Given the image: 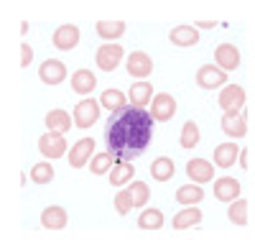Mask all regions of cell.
<instances>
[{
    "instance_id": "cell-1",
    "label": "cell",
    "mask_w": 255,
    "mask_h": 240,
    "mask_svg": "<svg viewBox=\"0 0 255 240\" xmlns=\"http://www.w3.org/2000/svg\"><path fill=\"white\" fill-rule=\"evenodd\" d=\"M151 138H153L151 113L140 110V107H133V105L113 113L108 118V125H105V143H108V151L115 159L128 161V164L143 154L148 148V143H151Z\"/></svg>"
},
{
    "instance_id": "cell-2",
    "label": "cell",
    "mask_w": 255,
    "mask_h": 240,
    "mask_svg": "<svg viewBox=\"0 0 255 240\" xmlns=\"http://www.w3.org/2000/svg\"><path fill=\"white\" fill-rule=\"evenodd\" d=\"M217 102H220L225 115H238V113H243V107H245V90L240 84H227L225 90L220 92Z\"/></svg>"
},
{
    "instance_id": "cell-3",
    "label": "cell",
    "mask_w": 255,
    "mask_h": 240,
    "mask_svg": "<svg viewBox=\"0 0 255 240\" xmlns=\"http://www.w3.org/2000/svg\"><path fill=\"white\" fill-rule=\"evenodd\" d=\"M123 56H125V51H123L120 43H102V46L97 49V54H95V61H97V67L102 72H113V69L120 67Z\"/></svg>"
},
{
    "instance_id": "cell-4",
    "label": "cell",
    "mask_w": 255,
    "mask_h": 240,
    "mask_svg": "<svg viewBox=\"0 0 255 240\" xmlns=\"http://www.w3.org/2000/svg\"><path fill=\"white\" fill-rule=\"evenodd\" d=\"M100 102L87 97V100H79L77 107H74V125L77 128H92L100 118Z\"/></svg>"
},
{
    "instance_id": "cell-5",
    "label": "cell",
    "mask_w": 255,
    "mask_h": 240,
    "mask_svg": "<svg viewBox=\"0 0 255 240\" xmlns=\"http://www.w3.org/2000/svg\"><path fill=\"white\" fill-rule=\"evenodd\" d=\"M38 151H41V156L44 159H61L64 154H67V141H64L61 133H44L38 138Z\"/></svg>"
},
{
    "instance_id": "cell-6",
    "label": "cell",
    "mask_w": 255,
    "mask_h": 240,
    "mask_svg": "<svg viewBox=\"0 0 255 240\" xmlns=\"http://www.w3.org/2000/svg\"><path fill=\"white\" fill-rule=\"evenodd\" d=\"M227 82V72H222L220 67H215V64H204V67H199L197 72V84L202 87V90H217V87H222Z\"/></svg>"
},
{
    "instance_id": "cell-7",
    "label": "cell",
    "mask_w": 255,
    "mask_h": 240,
    "mask_svg": "<svg viewBox=\"0 0 255 240\" xmlns=\"http://www.w3.org/2000/svg\"><path fill=\"white\" fill-rule=\"evenodd\" d=\"M176 115V100L168 95V92H161L153 97V105H151V118L158 120V123H166Z\"/></svg>"
},
{
    "instance_id": "cell-8",
    "label": "cell",
    "mask_w": 255,
    "mask_h": 240,
    "mask_svg": "<svg viewBox=\"0 0 255 240\" xmlns=\"http://www.w3.org/2000/svg\"><path fill=\"white\" fill-rule=\"evenodd\" d=\"M95 154V138H79L72 151H69V166L72 169H82V166H87V161L92 159Z\"/></svg>"
},
{
    "instance_id": "cell-9",
    "label": "cell",
    "mask_w": 255,
    "mask_h": 240,
    "mask_svg": "<svg viewBox=\"0 0 255 240\" xmlns=\"http://www.w3.org/2000/svg\"><path fill=\"white\" fill-rule=\"evenodd\" d=\"M215 61L222 72H235L240 67V51L232 43H220L215 49Z\"/></svg>"
},
{
    "instance_id": "cell-10",
    "label": "cell",
    "mask_w": 255,
    "mask_h": 240,
    "mask_svg": "<svg viewBox=\"0 0 255 240\" xmlns=\"http://www.w3.org/2000/svg\"><path fill=\"white\" fill-rule=\"evenodd\" d=\"M38 77L44 84H61L67 79V67H64V61H59V59H46L38 67Z\"/></svg>"
},
{
    "instance_id": "cell-11",
    "label": "cell",
    "mask_w": 255,
    "mask_h": 240,
    "mask_svg": "<svg viewBox=\"0 0 255 240\" xmlns=\"http://www.w3.org/2000/svg\"><path fill=\"white\" fill-rule=\"evenodd\" d=\"M79 43V28L72 26V23H64L54 31V46L59 51H72Z\"/></svg>"
},
{
    "instance_id": "cell-12",
    "label": "cell",
    "mask_w": 255,
    "mask_h": 240,
    "mask_svg": "<svg viewBox=\"0 0 255 240\" xmlns=\"http://www.w3.org/2000/svg\"><path fill=\"white\" fill-rule=\"evenodd\" d=\"M186 174H189V179H194L197 184L212 182L215 179V164L207 161V159H191L186 164Z\"/></svg>"
},
{
    "instance_id": "cell-13",
    "label": "cell",
    "mask_w": 255,
    "mask_h": 240,
    "mask_svg": "<svg viewBox=\"0 0 255 240\" xmlns=\"http://www.w3.org/2000/svg\"><path fill=\"white\" fill-rule=\"evenodd\" d=\"M128 100H130L133 107H140V110H145V105L153 100V87H151V82H145V79L133 82L130 90H128Z\"/></svg>"
},
{
    "instance_id": "cell-14",
    "label": "cell",
    "mask_w": 255,
    "mask_h": 240,
    "mask_svg": "<svg viewBox=\"0 0 255 240\" xmlns=\"http://www.w3.org/2000/svg\"><path fill=\"white\" fill-rule=\"evenodd\" d=\"M153 72V61L145 51H133L128 56V74L130 77H151Z\"/></svg>"
},
{
    "instance_id": "cell-15",
    "label": "cell",
    "mask_w": 255,
    "mask_h": 240,
    "mask_svg": "<svg viewBox=\"0 0 255 240\" xmlns=\"http://www.w3.org/2000/svg\"><path fill=\"white\" fill-rule=\"evenodd\" d=\"M215 197L222 202H235L240 200V182L235 177H222L215 182Z\"/></svg>"
},
{
    "instance_id": "cell-16",
    "label": "cell",
    "mask_w": 255,
    "mask_h": 240,
    "mask_svg": "<svg viewBox=\"0 0 255 240\" xmlns=\"http://www.w3.org/2000/svg\"><path fill=\"white\" fill-rule=\"evenodd\" d=\"M67 210L64 207H56V205H51V207H46L44 212H41V225H44L46 230H64L67 228Z\"/></svg>"
},
{
    "instance_id": "cell-17",
    "label": "cell",
    "mask_w": 255,
    "mask_h": 240,
    "mask_svg": "<svg viewBox=\"0 0 255 240\" xmlns=\"http://www.w3.org/2000/svg\"><path fill=\"white\" fill-rule=\"evenodd\" d=\"M238 159H240V146L238 143H220L215 148V166H220V169L235 166Z\"/></svg>"
},
{
    "instance_id": "cell-18",
    "label": "cell",
    "mask_w": 255,
    "mask_h": 240,
    "mask_svg": "<svg viewBox=\"0 0 255 240\" xmlns=\"http://www.w3.org/2000/svg\"><path fill=\"white\" fill-rule=\"evenodd\" d=\"M168 38L174 46H194V43H199V31L194 26H174L168 31Z\"/></svg>"
},
{
    "instance_id": "cell-19",
    "label": "cell",
    "mask_w": 255,
    "mask_h": 240,
    "mask_svg": "<svg viewBox=\"0 0 255 240\" xmlns=\"http://www.w3.org/2000/svg\"><path fill=\"white\" fill-rule=\"evenodd\" d=\"M97 87V77L92 74V69H77L72 74V90L77 95H90Z\"/></svg>"
},
{
    "instance_id": "cell-20",
    "label": "cell",
    "mask_w": 255,
    "mask_h": 240,
    "mask_svg": "<svg viewBox=\"0 0 255 240\" xmlns=\"http://www.w3.org/2000/svg\"><path fill=\"white\" fill-rule=\"evenodd\" d=\"M179 205H186V207H197L202 200H204V189L199 184H184L176 189V197H174Z\"/></svg>"
},
{
    "instance_id": "cell-21",
    "label": "cell",
    "mask_w": 255,
    "mask_h": 240,
    "mask_svg": "<svg viewBox=\"0 0 255 240\" xmlns=\"http://www.w3.org/2000/svg\"><path fill=\"white\" fill-rule=\"evenodd\" d=\"M44 123H46V128L51 130V133H61L64 136L72 128V115L67 110H51V113H46Z\"/></svg>"
},
{
    "instance_id": "cell-22",
    "label": "cell",
    "mask_w": 255,
    "mask_h": 240,
    "mask_svg": "<svg viewBox=\"0 0 255 240\" xmlns=\"http://www.w3.org/2000/svg\"><path fill=\"white\" fill-rule=\"evenodd\" d=\"M135 179V166L128 164V161H118L110 171V184L113 187H125Z\"/></svg>"
},
{
    "instance_id": "cell-23",
    "label": "cell",
    "mask_w": 255,
    "mask_h": 240,
    "mask_svg": "<svg viewBox=\"0 0 255 240\" xmlns=\"http://www.w3.org/2000/svg\"><path fill=\"white\" fill-rule=\"evenodd\" d=\"M97 36L105 38L108 43H113L115 38H120L125 33V20H97Z\"/></svg>"
},
{
    "instance_id": "cell-24",
    "label": "cell",
    "mask_w": 255,
    "mask_h": 240,
    "mask_svg": "<svg viewBox=\"0 0 255 240\" xmlns=\"http://www.w3.org/2000/svg\"><path fill=\"white\" fill-rule=\"evenodd\" d=\"M199 223H202V210L199 207H186L179 215H174V220H171L174 230H186V228H194Z\"/></svg>"
},
{
    "instance_id": "cell-25",
    "label": "cell",
    "mask_w": 255,
    "mask_h": 240,
    "mask_svg": "<svg viewBox=\"0 0 255 240\" xmlns=\"http://www.w3.org/2000/svg\"><path fill=\"white\" fill-rule=\"evenodd\" d=\"M222 130H225L227 138H243V136L248 133V123H245L243 113H238V115H225V118H222Z\"/></svg>"
},
{
    "instance_id": "cell-26",
    "label": "cell",
    "mask_w": 255,
    "mask_h": 240,
    "mask_svg": "<svg viewBox=\"0 0 255 240\" xmlns=\"http://www.w3.org/2000/svg\"><path fill=\"white\" fill-rule=\"evenodd\" d=\"M174 174H176V164L166 156H161L151 164V177L156 182H168V179H174Z\"/></svg>"
},
{
    "instance_id": "cell-27",
    "label": "cell",
    "mask_w": 255,
    "mask_h": 240,
    "mask_svg": "<svg viewBox=\"0 0 255 240\" xmlns=\"http://www.w3.org/2000/svg\"><path fill=\"white\" fill-rule=\"evenodd\" d=\"M100 105H102V107H108L110 115H113V113L123 110V107H128V97H125L120 90H105L102 97H100Z\"/></svg>"
},
{
    "instance_id": "cell-28",
    "label": "cell",
    "mask_w": 255,
    "mask_h": 240,
    "mask_svg": "<svg viewBox=\"0 0 255 240\" xmlns=\"http://www.w3.org/2000/svg\"><path fill=\"white\" fill-rule=\"evenodd\" d=\"M140 230H161L163 228V212L161 210H143L138 217Z\"/></svg>"
},
{
    "instance_id": "cell-29",
    "label": "cell",
    "mask_w": 255,
    "mask_h": 240,
    "mask_svg": "<svg viewBox=\"0 0 255 240\" xmlns=\"http://www.w3.org/2000/svg\"><path fill=\"white\" fill-rule=\"evenodd\" d=\"M115 164H118V161H115V156L110 154V151H102V154H97V156L92 159L90 169H92L95 177H100V174H108V171H113V166H115Z\"/></svg>"
},
{
    "instance_id": "cell-30",
    "label": "cell",
    "mask_w": 255,
    "mask_h": 240,
    "mask_svg": "<svg viewBox=\"0 0 255 240\" xmlns=\"http://www.w3.org/2000/svg\"><path fill=\"white\" fill-rule=\"evenodd\" d=\"M227 217H230V223H235V225H248V202L245 200H235V202H230V210H227Z\"/></svg>"
},
{
    "instance_id": "cell-31",
    "label": "cell",
    "mask_w": 255,
    "mask_h": 240,
    "mask_svg": "<svg viewBox=\"0 0 255 240\" xmlns=\"http://www.w3.org/2000/svg\"><path fill=\"white\" fill-rule=\"evenodd\" d=\"M54 179V166L49 161H41L31 169V182L33 184H49Z\"/></svg>"
},
{
    "instance_id": "cell-32",
    "label": "cell",
    "mask_w": 255,
    "mask_h": 240,
    "mask_svg": "<svg viewBox=\"0 0 255 240\" xmlns=\"http://www.w3.org/2000/svg\"><path fill=\"white\" fill-rule=\"evenodd\" d=\"M128 192H130V197H133V207H145V202L151 200V192H148L145 182H130Z\"/></svg>"
},
{
    "instance_id": "cell-33",
    "label": "cell",
    "mask_w": 255,
    "mask_h": 240,
    "mask_svg": "<svg viewBox=\"0 0 255 240\" xmlns=\"http://www.w3.org/2000/svg\"><path fill=\"white\" fill-rule=\"evenodd\" d=\"M199 143V125L194 120H186L181 128V146L184 148H194Z\"/></svg>"
},
{
    "instance_id": "cell-34",
    "label": "cell",
    "mask_w": 255,
    "mask_h": 240,
    "mask_svg": "<svg viewBox=\"0 0 255 240\" xmlns=\"http://www.w3.org/2000/svg\"><path fill=\"white\" fill-rule=\"evenodd\" d=\"M115 210H118V215H128L133 210V197H130V192H128V189L115 194Z\"/></svg>"
},
{
    "instance_id": "cell-35",
    "label": "cell",
    "mask_w": 255,
    "mask_h": 240,
    "mask_svg": "<svg viewBox=\"0 0 255 240\" xmlns=\"http://www.w3.org/2000/svg\"><path fill=\"white\" fill-rule=\"evenodd\" d=\"M31 59H33V49L28 46V43L23 41V43H20V67H28V64H31Z\"/></svg>"
},
{
    "instance_id": "cell-36",
    "label": "cell",
    "mask_w": 255,
    "mask_h": 240,
    "mask_svg": "<svg viewBox=\"0 0 255 240\" xmlns=\"http://www.w3.org/2000/svg\"><path fill=\"white\" fill-rule=\"evenodd\" d=\"M217 23H215V20H197V23H194V28L199 31V28H215Z\"/></svg>"
},
{
    "instance_id": "cell-37",
    "label": "cell",
    "mask_w": 255,
    "mask_h": 240,
    "mask_svg": "<svg viewBox=\"0 0 255 240\" xmlns=\"http://www.w3.org/2000/svg\"><path fill=\"white\" fill-rule=\"evenodd\" d=\"M238 161H240L243 169H248V148H240V159Z\"/></svg>"
}]
</instances>
